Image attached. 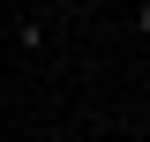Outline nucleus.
<instances>
[{
    "instance_id": "f257e3e1",
    "label": "nucleus",
    "mask_w": 150,
    "mask_h": 142,
    "mask_svg": "<svg viewBox=\"0 0 150 142\" xmlns=\"http://www.w3.org/2000/svg\"><path fill=\"white\" fill-rule=\"evenodd\" d=\"M135 37H150V0H143V8H135Z\"/></svg>"
},
{
    "instance_id": "f03ea898",
    "label": "nucleus",
    "mask_w": 150,
    "mask_h": 142,
    "mask_svg": "<svg viewBox=\"0 0 150 142\" xmlns=\"http://www.w3.org/2000/svg\"><path fill=\"white\" fill-rule=\"evenodd\" d=\"M45 8H68V0H45Z\"/></svg>"
}]
</instances>
